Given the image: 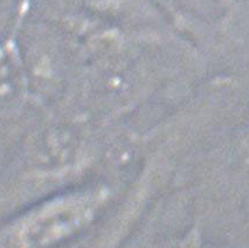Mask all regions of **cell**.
<instances>
[{
    "mask_svg": "<svg viewBox=\"0 0 249 248\" xmlns=\"http://www.w3.org/2000/svg\"><path fill=\"white\" fill-rule=\"evenodd\" d=\"M82 206H56L41 211L25 221L20 233L21 242L27 248L41 247L67 234L87 219Z\"/></svg>",
    "mask_w": 249,
    "mask_h": 248,
    "instance_id": "obj_1",
    "label": "cell"
}]
</instances>
